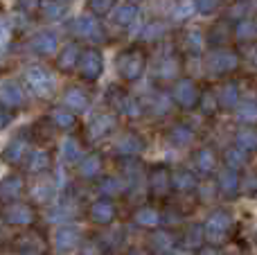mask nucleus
<instances>
[{
	"label": "nucleus",
	"instance_id": "9b49d317",
	"mask_svg": "<svg viewBox=\"0 0 257 255\" xmlns=\"http://www.w3.org/2000/svg\"><path fill=\"white\" fill-rule=\"evenodd\" d=\"M149 192L156 199H163L172 192V172L167 167L158 165L149 172Z\"/></svg>",
	"mask_w": 257,
	"mask_h": 255
},
{
	"label": "nucleus",
	"instance_id": "c756f323",
	"mask_svg": "<svg viewBox=\"0 0 257 255\" xmlns=\"http://www.w3.org/2000/svg\"><path fill=\"white\" fill-rule=\"evenodd\" d=\"M194 165L196 170L201 172V174H210V172L214 170V165H217V158H214V152L212 149H201V152H196V158H194Z\"/></svg>",
	"mask_w": 257,
	"mask_h": 255
},
{
	"label": "nucleus",
	"instance_id": "58836bf2",
	"mask_svg": "<svg viewBox=\"0 0 257 255\" xmlns=\"http://www.w3.org/2000/svg\"><path fill=\"white\" fill-rule=\"evenodd\" d=\"M226 163L232 170H239L241 165H246V152L241 147H232L226 152Z\"/></svg>",
	"mask_w": 257,
	"mask_h": 255
},
{
	"label": "nucleus",
	"instance_id": "412c9836",
	"mask_svg": "<svg viewBox=\"0 0 257 255\" xmlns=\"http://www.w3.org/2000/svg\"><path fill=\"white\" fill-rule=\"evenodd\" d=\"M133 221H136L138 226H142V228H156V226L163 221V217H160V212L156 210V208H138L136 215H133Z\"/></svg>",
	"mask_w": 257,
	"mask_h": 255
},
{
	"label": "nucleus",
	"instance_id": "dca6fc26",
	"mask_svg": "<svg viewBox=\"0 0 257 255\" xmlns=\"http://www.w3.org/2000/svg\"><path fill=\"white\" fill-rule=\"evenodd\" d=\"M115 152H117V156H122V158H136L145 152V140L138 134H124L117 140Z\"/></svg>",
	"mask_w": 257,
	"mask_h": 255
},
{
	"label": "nucleus",
	"instance_id": "37998d69",
	"mask_svg": "<svg viewBox=\"0 0 257 255\" xmlns=\"http://www.w3.org/2000/svg\"><path fill=\"white\" fill-rule=\"evenodd\" d=\"M88 7L95 16H106L115 7V0H88Z\"/></svg>",
	"mask_w": 257,
	"mask_h": 255
},
{
	"label": "nucleus",
	"instance_id": "ea45409f",
	"mask_svg": "<svg viewBox=\"0 0 257 255\" xmlns=\"http://www.w3.org/2000/svg\"><path fill=\"white\" fill-rule=\"evenodd\" d=\"M185 48L190 50L192 54H199L203 50V34L201 32H187L185 34Z\"/></svg>",
	"mask_w": 257,
	"mask_h": 255
},
{
	"label": "nucleus",
	"instance_id": "7c9ffc66",
	"mask_svg": "<svg viewBox=\"0 0 257 255\" xmlns=\"http://www.w3.org/2000/svg\"><path fill=\"white\" fill-rule=\"evenodd\" d=\"M192 138H194V134H192V129L185 124H176L169 131V143H172L174 147H185V145L192 143Z\"/></svg>",
	"mask_w": 257,
	"mask_h": 255
},
{
	"label": "nucleus",
	"instance_id": "b1692460",
	"mask_svg": "<svg viewBox=\"0 0 257 255\" xmlns=\"http://www.w3.org/2000/svg\"><path fill=\"white\" fill-rule=\"evenodd\" d=\"M97 190H99V194H104L106 199H111V197L122 194L124 190H128V185L122 179H117V176H104V179L99 181Z\"/></svg>",
	"mask_w": 257,
	"mask_h": 255
},
{
	"label": "nucleus",
	"instance_id": "c85d7f7f",
	"mask_svg": "<svg viewBox=\"0 0 257 255\" xmlns=\"http://www.w3.org/2000/svg\"><path fill=\"white\" fill-rule=\"evenodd\" d=\"M50 167V154L45 152V149H36V152L30 154V158H27V170L32 172V174H43V172H48Z\"/></svg>",
	"mask_w": 257,
	"mask_h": 255
},
{
	"label": "nucleus",
	"instance_id": "423d86ee",
	"mask_svg": "<svg viewBox=\"0 0 257 255\" xmlns=\"http://www.w3.org/2000/svg\"><path fill=\"white\" fill-rule=\"evenodd\" d=\"M79 72L86 81H95L104 72V57L97 48H86L79 59Z\"/></svg>",
	"mask_w": 257,
	"mask_h": 255
},
{
	"label": "nucleus",
	"instance_id": "bf43d9fd",
	"mask_svg": "<svg viewBox=\"0 0 257 255\" xmlns=\"http://www.w3.org/2000/svg\"><path fill=\"white\" fill-rule=\"evenodd\" d=\"M63 3H68V0H63Z\"/></svg>",
	"mask_w": 257,
	"mask_h": 255
},
{
	"label": "nucleus",
	"instance_id": "a19ab883",
	"mask_svg": "<svg viewBox=\"0 0 257 255\" xmlns=\"http://www.w3.org/2000/svg\"><path fill=\"white\" fill-rule=\"evenodd\" d=\"M32 194H34L36 201H50L54 194V188H52V183H48V181H41L39 185L32 188Z\"/></svg>",
	"mask_w": 257,
	"mask_h": 255
},
{
	"label": "nucleus",
	"instance_id": "473e14b6",
	"mask_svg": "<svg viewBox=\"0 0 257 255\" xmlns=\"http://www.w3.org/2000/svg\"><path fill=\"white\" fill-rule=\"evenodd\" d=\"M138 18V7L136 3H126L122 7H117V14H115V23L120 27H128L133 21Z\"/></svg>",
	"mask_w": 257,
	"mask_h": 255
},
{
	"label": "nucleus",
	"instance_id": "72a5a7b5",
	"mask_svg": "<svg viewBox=\"0 0 257 255\" xmlns=\"http://www.w3.org/2000/svg\"><path fill=\"white\" fill-rule=\"evenodd\" d=\"M61 154H63V161H66V163H77V161H81V145H79V140L68 138L66 143H63Z\"/></svg>",
	"mask_w": 257,
	"mask_h": 255
},
{
	"label": "nucleus",
	"instance_id": "f3484780",
	"mask_svg": "<svg viewBox=\"0 0 257 255\" xmlns=\"http://www.w3.org/2000/svg\"><path fill=\"white\" fill-rule=\"evenodd\" d=\"M30 45H32V50H34L39 57H50V54L57 52L59 39H57V34H54V32L43 30V32H39V34L32 36V43Z\"/></svg>",
	"mask_w": 257,
	"mask_h": 255
},
{
	"label": "nucleus",
	"instance_id": "2eb2a0df",
	"mask_svg": "<svg viewBox=\"0 0 257 255\" xmlns=\"http://www.w3.org/2000/svg\"><path fill=\"white\" fill-rule=\"evenodd\" d=\"M149 251L151 255H174L176 253V242L172 233L167 230H154L149 235Z\"/></svg>",
	"mask_w": 257,
	"mask_h": 255
},
{
	"label": "nucleus",
	"instance_id": "4d7b16f0",
	"mask_svg": "<svg viewBox=\"0 0 257 255\" xmlns=\"http://www.w3.org/2000/svg\"><path fill=\"white\" fill-rule=\"evenodd\" d=\"M253 61H255V63H257V48H255V50H253Z\"/></svg>",
	"mask_w": 257,
	"mask_h": 255
},
{
	"label": "nucleus",
	"instance_id": "20e7f679",
	"mask_svg": "<svg viewBox=\"0 0 257 255\" xmlns=\"http://www.w3.org/2000/svg\"><path fill=\"white\" fill-rule=\"evenodd\" d=\"M205 66H208V70L212 72V75H226V72H232L237 66H239V57H237L232 50L217 48L208 54Z\"/></svg>",
	"mask_w": 257,
	"mask_h": 255
},
{
	"label": "nucleus",
	"instance_id": "ddd939ff",
	"mask_svg": "<svg viewBox=\"0 0 257 255\" xmlns=\"http://www.w3.org/2000/svg\"><path fill=\"white\" fill-rule=\"evenodd\" d=\"M174 102L183 108H192L199 104V90L192 79H178L174 86Z\"/></svg>",
	"mask_w": 257,
	"mask_h": 255
},
{
	"label": "nucleus",
	"instance_id": "2f4dec72",
	"mask_svg": "<svg viewBox=\"0 0 257 255\" xmlns=\"http://www.w3.org/2000/svg\"><path fill=\"white\" fill-rule=\"evenodd\" d=\"M237 147L244 152H257V131L255 129H239L237 131Z\"/></svg>",
	"mask_w": 257,
	"mask_h": 255
},
{
	"label": "nucleus",
	"instance_id": "603ef678",
	"mask_svg": "<svg viewBox=\"0 0 257 255\" xmlns=\"http://www.w3.org/2000/svg\"><path fill=\"white\" fill-rule=\"evenodd\" d=\"M203 108H205V111H212V108H214V97H212V95H205Z\"/></svg>",
	"mask_w": 257,
	"mask_h": 255
},
{
	"label": "nucleus",
	"instance_id": "1a4fd4ad",
	"mask_svg": "<svg viewBox=\"0 0 257 255\" xmlns=\"http://www.w3.org/2000/svg\"><path fill=\"white\" fill-rule=\"evenodd\" d=\"M115 124H117L115 115H111V113H97V115H93V120L88 122V126H86V136H88L90 143L102 140V138H106L108 134H113Z\"/></svg>",
	"mask_w": 257,
	"mask_h": 255
},
{
	"label": "nucleus",
	"instance_id": "a878e982",
	"mask_svg": "<svg viewBox=\"0 0 257 255\" xmlns=\"http://www.w3.org/2000/svg\"><path fill=\"white\" fill-rule=\"evenodd\" d=\"M217 102L221 104L223 108H235V106H239V88H237V84H232V81L223 84L221 90H219Z\"/></svg>",
	"mask_w": 257,
	"mask_h": 255
},
{
	"label": "nucleus",
	"instance_id": "6e6d98bb",
	"mask_svg": "<svg viewBox=\"0 0 257 255\" xmlns=\"http://www.w3.org/2000/svg\"><path fill=\"white\" fill-rule=\"evenodd\" d=\"M126 255H142V253H140V251H136V248H131V251H128Z\"/></svg>",
	"mask_w": 257,
	"mask_h": 255
},
{
	"label": "nucleus",
	"instance_id": "c9c22d12",
	"mask_svg": "<svg viewBox=\"0 0 257 255\" xmlns=\"http://www.w3.org/2000/svg\"><path fill=\"white\" fill-rule=\"evenodd\" d=\"M178 75V61L174 57H165L158 66V77L160 79H174Z\"/></svg>",
	"mask_w": 257,
	"mask_h": 255
},
{
	"label": "nucleus",
	"instance_id": "f257e3e1",
	"mask_svg": "<svg viewBox=\"0 0 257 255\" xmlns=\"http://www.w3.org/2000/svg\"><path fill=\"white\" fill-rule=\"evenodd\" d=\"M115 66H117V72H120V77L124 81H138L142 75H145L147 57L140 48H126L124 52L117 54Z\"/></svg>",
	"mask_w": 257,
	"mask_h": 255
},
{
	"label": "nucleus",
	"instance_id": "6ab92c4d",
	"mask_svg": "<svg viewBox=\"0 0 257 255\" xmlns=\"http://www.w3.org/2000/svg\"><path fill=\"white\" fill-rule=\"evenodd\" d=\"M23 190H25V181H23L18 174L5 176V179L0 181V201H7V203L18 201Z\"/></svg>",
	"mask_w": 257,
	"mask_h": 255
},
{
	"label": "nucleus",
	"instance_id": "6e6552de",
	"mask_svg": "<svg viewBox=\"0 0 257 255\" xmlns=\"http://www.w3.org/2000/svg\"><path fill=\"white\" fill-rule=\"evenodd\" d=\"M88 215H90V221H93V224H97V226H108V224H113V221H115L117 208H115V203H113L111 199L102 197V199H97V201L90 203Z\"/></svg>",
	"mask_w": 257,
	"mask_h": 255
},
{
	"label": "nucleus",
	"instance_id": "09e8293b",
	"mask_svg": "<svg viewBox=\"0 0 257 255\" xmlns=\"http://www.w3.org/2000/svg\"><path fill=\"white\" fill-rule=\"evenodd\" d=\"M163 32H165L163 23H149V25H147V30H145V39H158Z\"/></svg>",
	"mask_w": 257,
	"mask_h": 255
},
{
	"label": "nucleus",
	"instance_id": "e433bc0d",
	"mask_svg": "<svg viewBox=\"0 0 257 255\" xmlns=\"http://www.w3.org/2000/svg\"><path fill=\"white\" fill-rule=\"evenodd\" d=\"M77 215V206L72 201H61L59 206H54L52 215H50V219L52 221H59V219H68V217H75Z\"/></svg>",
	"mask_w": 257,
	"mask_h": 255
},
{
	"label": "nucleus",
	"instance_id": "4468645a",
	"mask_svg": "<svg viewBox=\"0 0 257 255\" xmlns=\"http://www.w3.org/2000/svg\"><path fill=\"white\" fill-rule=\"evenodd\" d=\"M0 104H5L7 108H18L25 104V90L18 81L7 79L0 84Z\"/></svg>",
	"mask_w": 257,
	"mask_h": 255
},
{
	"label": "nucleus",
	"instance_id": "79ce46f5",
	"mask_svg": "<svg viewBox=\"0 0 257 255\" xmlns=\"http://www.w3.org/2000/svg\"><path fill=\"white\" fill-rule=\"evenodd\" d=\"M79 255H104V244L99 239H84L79 246Z\"/></svg>",
	"mask_w": 257,
	"mask_h": 255
},
{
	"label": "nucleus",
	"instance_id": "aec40b11",
	"mask_svg": "<svg viewBox=\"0 0 257 255\" xmlns=\"http://www.w3.org/2000/svg\"><path fill=\"white\" fill-rule=\"evenodd\" d=\"M63 106L70 108L72 113H81L90 106V97L84 88L70 86V88H66V93H63Z\"/></svg>",
	"mask_w": 257,
	"mask_h": 255
},
{
	"label": "nucleus",
	"instance_id": "cd10ccee",
	"mask_svg": "<svg viewBox=\"0 0 257 255\" xmlns=\"http://www.w3.org/2000/svg\"><path fill=\"white\" fill-rule=\"evenodd\" d=\"M79 174L84 176V179H97V176L102 174V158H99L97 154H90V156L81 158Z\"/></svg>",
	"mask_w": 257,
	"mask_h": 255
},
{
	"label": "nucleus",
	"instance_id": "f8f14e48",
	"mask_svg": "<svg viewBox=\"0 0 257 255\" xmlns=\"http://www.w3.org/2000/svg\"><path fill=\"white\" fill-rule=\"evenodd\" d=\"M230 226H232V217L228 215L226 210L212 212V215L208 217V221H205V226H203L205 237H210V239H223V237H226V233L230 230Z\"/></svg>",
	"mask_w": 257,
	"mask_h": 255
},
{
	"label": "nucleus",
	"instance_id": "a211bd4d",
	"mask_svg": "<svg viewBox=\"0 0 257 255\" xmlns=\"http://www.w3.org/2000/svg\"><path fill=\"white\" fill-rule=\"evenodd\" d=\"M77 36L81 39H90V41H102L104 39V32H102V25L95 21L93 16H79L72 25Z\"/></svg>",
	"mask_w": 257,
	"mask_h": 255
},
{
	"label": "nucleus",
	"instance_id": "49530a36",
	"mask_svg": "<svg viewBox=\"0 0 257 255\" xmlns=\"http://www.w3.org/2000/svg\"><path fill=\"white\" fill-rule=\"evenodd\" d=\"M16 7L23 14H34V12H39L41 0H16Z\"/></svg>",
	"mask_w": 257,
	"mask_h": 255
},
{
	"label": "nucleus",
	"instance_id": "5701e85b",
	"mask_svg": "<svg viewBox=\"0 0 257 255\" xmlns=\"http://www.w3.org/2000/svg\"><path fill=\"white\" fill-rule=\"evenodd\" d=\"M50 122H52L57 129H63V131H68V129H72L75 126V113L70 111V108H66V106H57V108H52L50 111Z\"/></svg>",
	"mask_w": 257,
	"mask_h": 255
},
{
	"label": "nucleus",
	"instance_id": "a18cd8bd",
	"mask_svg": "<svg viewBox=\"0 0 257 255\" xmlns=\"http://www.w3.org/2000/svg\"><path fill=\"white\" fill-rule=\"evenodd\" d=\"M63 12H66V7H63V3H59V0H48V3L43 5V14L48 18H61Z\"/></svg>",
	"mask_w": 257,
	"mask_h": 255
},
{
	"label": "nucleus",
	"instance_id": "f03ea898",
	"mask_svg": "<svg viewBox=\"0 0 257 255\" xmlns=\"http://www.w3.org/2000/svg\"><path fill=\"white\" fill-rule=\"evenodd\" d=\"M25 81H27V86H30V90L34 95H39V97H43V99L52 97V93H54V79H52V75H50L45 68L30 66L25 70Z\"/></svg>",
	"mask_w": 257,
	"mask_h": 255
},
{
	"label": "nucleus",
	"instance_id": "de8ad7c7",
	"mask_svg": "<svg viewBox=\"0 0 257 255\" xmlns=\"http://www.w3.org/2000/svg\"><path fill=\"white\" fill-rule=\"evenodd\" d=\"M194 3H196V9H199L203 16H208V14H212L214 9H217L219 0H194Z\"/></svg>",
	"mask_w": 257,
	"mask_h": 255
},
{
	"label": "nucleus",
	"instance_id": "864d4df0",
	"mask_svg": "<svg viewBox=\"0 0 257 255\" xmlns=\"http://www.w3.org/2000/svg\"><path fill=\"white\" fill-rule=\"evenodd\" d=\"M201 255H219V251H217V248H203Z\"/></svg>",
	"mask_w": 257,
	"mask_h": 255
},
{
	"label": "nucleus",
	"instance_id": "39448f33",
	"mask_svg": "<svg viewBox=\"0 0 257 255\" xmlns=\"http://www.w3.org/2000/svg\"><path fill=\"white\" fill-rule=\"evenodd\" d=\"M108 104H111L117 113H124L128 117H140V113H142V104L138 102L136 97H131L126 90L117 88V86L108 88Z\"/></svg>",
	"mask_w": 257,
	"mask_h": 255
},
{
	"label": "nucleus",
	"instance_id": "7ed1b4c3",
	"mask_svg": "<svg viewBox=\"0 0 257 255\" xmlns=\"http://www.w3.org/2000/svg\"><path fill=\"white\" fill-rule=\"evenodd\" d=\"M84 237H81V230L77 226H70V224H63L54 230L52 235V246L57 253H72L81 246Z\"/></svg>",
	"mask_w": 257,
	"mask_h": 255
},
{
	"label": "nucleus",
	"instance_id": "bb28decb",
	"mask_svg": "<svg viewBox=\"0 0 257 255\" xmlns=\"http://www.w3.org/2000/svg\"><path fill=\"white\" fill-rule=\"evenodd\" d=\"M79 59H81V52L75 48V45H68L57 59V68L61 72H70L75 66H79Z\"/></svg>",
	"mask_w": 257,
	"mask_h": 255
},
{
	"label": "nucleus",
	"instance_id": "13d9d810",
	"mask_svg": "<svg viewBox=\"0 0 257 255\" xmlns=\"http://www.w3.org/2000/svg\"><path fill=\"white\" fill-rule=\"evenodd\" d=\"M131 3H140V0H131Z\"/></svg>",
	"mask_w": 257,
	"mask_h": 255
},
{
	"label": "nucleus",
	"instance_id": "9d476101",
	"mask_svg": "<svg viewBox=\"0 0 257 255\" xmlns=\"http://www.w3.org/2000/svg\"><path fill=\"white\" fill-rule=\"evenodd\" d=\"M30 138H27L25 134H18L16 138L9 140V145L5 147L3 152V158L5 163H9V165H21L25 158H30Z\"/></svg>",
	"mask_w": 257,
	"mask_h": 255
},
{
	"label": "nucleus",
	"instance_id": "4c0bfd02",
	"mask_svg": "<svg viewBox=\"0 0 257 255\" xmlns=\"http://www.w3.org/2000/svg\"><path fill=\"white\" fill-rule=\"evenodd\" d=\"M237 36H239L241 41L257 39V21H248V18H244V21L237 25Z\"/></svg>",
	"mask_w": 257,
	"mask_h": 255
},
{
	"label": "nucleus",
	"instance_id": "f704fd0d",
	"mask_svg": "<svg viewBox=\"0 0 257 255\" xmlns=\"http://www.w3.org/2000/svg\"><path fill=\"white\" fill-rule=\"evenodd\" d=\"M237 117L241 122H257V99H246L237 106Z\"/></svg>",
	"mask_w": 257,
	"mask_h": 255
},
{
	"label": "nucleus",
	"instance_id": "8fccbe9b",
	"mask_svg": "<svg viewBox=\"0 0 257 255\" xmlns=\"http://www.w3.org/2000/svg\"><path fill=\"white\" fill-rule=\"evenodd\" d=\"M12 111H9L7 106H5V104H0V131L3 129H7L9 126V122H12Z\"/></svg>",
	"mask_w": 257,
	"mask_h": 255
},
{
	"label": "nucleus",
	"instance_id": "5fc2aeb1",
	"mask_svg": "<svg viewBox=\"0 0 257 255\" xmlns=\"http://www.w3.org/2000/svg\"><path fill=\"white\" fill-rule=\"evenodd\" d=\"M3 39H5V25L0 23V41H3Z\"/></svg>",
	"mask_w": 257,
	"mask_h": 255
},
{
	"label": "nucleus",
	"instance_id": "393cba45",
	"mask_svg": "<svg viewBox=\"0 0 257 255\" xmlns=\"http://www.w3.org/2000/svg\"><path fill=\"white\" fill-rule=\"evenodd\" d=\"M219 190H221L226 197H232V194L239 190V176H237V170L226 167V170L219 174Z\"/></svg>",
	"mask_w": 257,
	"mask_h": 255
},
{
	"label": "nucleus",
	"instance_id": "0eeeda50",
	"mask_svg": "<svg viewBox=\"0 0 257 255\" xmlns=\"http://www.w3.org/2000/svg\"><path fill=\"white\" fill-rule=\"evenodd\" d=\"M3 219L9 226H30V224H34L36 212L30 203L14 201V203H7V208L3 210Z\"/></svg>",
	"mask_w": 257,
	"mask_h": 255
},
{
	"label": "nucleus",
	"instance_id": "c03bdc74",
	"mask_svg": "<svg viewBox=\"0 0 257 255\" xmlns=\"http://www.w3.org/2000/svg\"><path fill=\"white\" fill-rule=\"evenodd\" d=\"M203 237H205V230H201V228H190L187 230V235H185V246L187 248H196V246H201V242H203Z\"/></svg>",
	"mask_w": 257,
	"mask_h": 255
},
{
	"label": "nucleus",
	"instance_id": "4be33fe9",
	"mask_svg": "<svg viewBox=\"0 0 257 255\" xmlns=\"http://www.w3.org/2000/svg\"><path fill=\"white\" fill-rule=\"evenodd\" d=\"M196 188V176L190 170H176L172 174V190L176 192H192Z\"/></svg>",
	"mask_w": 257,
	"mask_h": 255
},
{
	"label": "nucleus",
	"instance_id": "3c124183",
	"mask_svg": "<svg viewBox=\"0 0 257 255\" xmlns=\"http://www.w3.org/2000/svg\"><path fill=\"white\" fill-rule=\"evenodd\" d=\"M196 7V3H192V0H183L181 3V7H178V12H176V16H187V14H192V9Z\"/></svg>",
	"mask_w": 257,
	"mask_h": 255
}]
</instances>
